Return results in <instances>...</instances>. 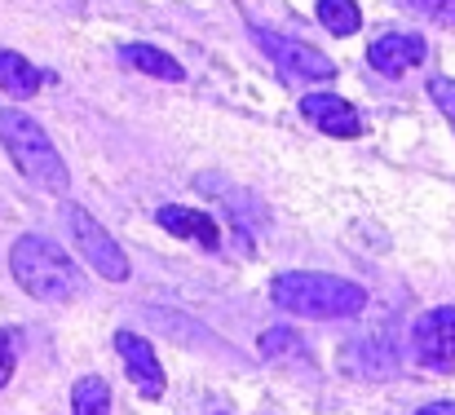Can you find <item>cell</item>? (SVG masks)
<instances>
[{"mask_svg": "<svg viewBox=\"0 0 455 415\" xmlns=\"http://www.w3.org/2000/svg\"><path fill=\"white\" fill-rule=\"evenodd\" d=\"M257 349H261L266 363H301L305 358V340L292 327H270V331H261Z\"/></svg>", "mask_w": 455, "mask_h": 415, "instance_id": "5bb4252c", "label": "cell"}, {"mask_svg": "<svg viewBox=\"0 0 455 415\" xmlns=\"http://www.w3.org/2000/svg\"><path fill=\"white\" fill-rule=\"evenodd\" d=\"M116 349H120L124 371H129V380L138 385V394L151 398V403L164 398V363H159L151 340L138 336V331H116Z\"/></svg>", "mask_w": 455, "mask_h": 415, "instance_id": "52a82bcc", "label": "cell"}, {"mask_svg": "<svg viewBox=\"0 0 455 415\" xmlns=\"http://www.w3.org/2000/svg\"><path fill=\"white\" fill-rule=\"evenodd\" d=\"M407 13L425 18V22H438V27H455V0H403Z\"/></svg>", "mask_w": 455, "mask_h": 415, "instance_id": "2e32d148", "label": "cell"}, {"mask_svg": "<svg viewBox=\"0 0 455 415\" xmlns=\"http://www.w3.org/2000/svg\"><path fill=\"white\" fill-rule=\"evenodd\" d=\"M13 380V345H9V336H0V389Z\"/></svg>", "mask_w": 455, "mask_h": 415, "instance_id": "ac0fdd59", "label": "cell"}, {"mask_svg": "<svg viewBox=\"0 0 455 415\" xmlns=\"http://www.w3.org/2000/svg\"><path fill=\"white\" fill-rule=\"evenodd\" d=\"M0 146H4V155L13 159V168H18L36 190H44V195H67L71 172H67V164H62L53 138H49L27 111H18V107H4V111H0Z\"/></svg>", "mask_w": 455, "mask_h": 415, "instance_id": "7a4b0ae2", "label": "cell"}, {"mask_svg": "<svg viewBox=\"0 0 455 415\" xmlns=\"http://www.w3.org/2000/svg\"><path fill=\"white\" fill-rule=\"evenodd\" d=\"M305 120L318 129V133H327V138H358L363 133V116L345 102V98H336V93H305L301 102Z\"/></svg>", "mask_w": 455, "mask_h": 415, "instance_id": "9c48e42d", "label": "cell"}, {"mask_svg": "<svg viewBox=\"0 0 455 415\" xmlns=\"http://www.w3.org/2000/svg\"><path fill=\"white\" fill-rule=\"evenodd\" d=\"M71 415H111V385L102 376H80L71 389Z\"/></svg>", "mask_w": 455, "mask_h": 415, "instance_id": "4fadbf2b", "label": "cell"}, {"mask_svg": "<svg viewBox=\"0 0 455 415\" xmlns=\"http://www.w3.org/2000/svg\"><path fill=\"white\" fill-rule=\"evenodd\" d=\"M120 58L133 67V71H142V76H155V80H186V71H181V62L177 58H168L164 49H155V44H124L120 49Z\"/></svg>", "mask_w": 455, "mask_h": 415, "instance_id": "7c38bea8", "label": "cell"}, {"mask_svg": "<svg viewBox=\"0 0 455 415\" xmlns=\"http://www.w3.org/2000/svg\"><path fill=\"white\" fill-rule=\"evenodd\" d=\"M9 275L18 278V287L44 305H62V300H76L80 296V270L76 261L49 243L44 235H22L13 248H9Z\"/></svg>", "mask_w": 455, "mask_h": 415, "instance_id": "3957f363", "label": "cell"}, {"mask_svg": "<svg viewBox=\"0 0 455 415\" xmlns=\"http://www.w3.org/2000/svg\"><path fill=\"white\" fill-rule=\"evenodd\" d=\"M367 62H371L380 76L398 80V76H407L411 67H420V62H425V40H420L416 31H389V36L371 40Z\"/></svg>", "mask_w": 455, "mask_h": 415, "instance_id": "ba28073f", "label": "cell"}, {"mask_svg": "<svg viewBox=\"0 0 455 415\" xmlns=\"http://www.w3.org/2000/svg\"><path fill=\"white\" fill-rule=\"evenodd\" d=\"M155 221H159L168 235H177V239H190V243H199V248H208V252L221 243V235H217V221H212L208 212H199V208L164 204V208L155 212Z\"/></svg>", "mask_w": 455, "mask_h": 415, "instance_id": "30bf717a", "label": "cell"}, {"mask_svg": "<svg viewBox=\"0 0 455 415\" xmlns=\"http://www.w3.org/2000/svg\"><path fill=\"white\" fill-rule=\"evenodd\" d=\"M62 217H67V230H71L76 252L89 261V270H93V275L107 278V283H124V278H129V257H124V248L111 239V230H107L89 208L67 204V208H62Z\"/></svg>", "mask_w": 455, "mask_h": 415, "instance_id": "277c9868", "label": "cell"}, {"mask_svg": "<svg viewBox=\"0 0 455 415\" xmlns=\"http://www.w3.org/2000/svg\"><path fill=\"white\" fill-rule=\"evenodd\" d=\"M429 98L438 102V111L451 120V129H455V80L451 76H434L429 80Z\"/></svg>", "mask_w": 455, "mask_h": 415, "instance_id": "e0dca14e", "label": "cell"}, {"mask_svg": "<svg viewBox=\"0 0 455 415\" xmlns=\"http://www.w3.org/2000/svg\"><path fill=\"white\" fill-rule=\"evenodd\" d=\"M270 300L283 309V314H297V318H354L367 309V291L349 278L336 275H314V270H288V275H275L270 283Z\"/></svg>", "mask_w": 455, "mask_h": 415, "instance_id": "6da1fadb", "label": "cell"}, {"mask_svg": "<svg viewBox=\"0 0 455 415\" xmlns=\"http://www.w3.org/2000/svg\"><path fill=\"white\" fill-rule=\"evenodd\" d=\"M416 415H455V403H429V407H420Z\"/></svg>", "mask_w": 455, "mask_h": 415, "instance_id": "d6986e66", "label": "cell"}, {"mask_svg": "<svg viewBox=\"0 0 455 415\" xmlns=\"http://www.w3.org/2000/svg\"><path fill=\"white\" fill-rule=\"evenodd\" d=\"M252 40L261 44V53L275 62V67H283L288 76H301V80H318V84H327V80H336V62L323 53V49H314V44H305V40H292V36H279V31H270V27H252Z\"/></svg>", "mask_w": 455, "mask_h": 415, "instance_id": "5b68a950", "label": "cell"}, {"mask_svg": "<svg viewBox=\"0 0 455 415\" xmlns=\"http://www.w3.org/2000/svg\"><path fill=\"white\" fill-rule=\"evenodd\" d=\"M411 354H416L420 367H429L438 376L455 371V309L451 305H438V309H429V314L416 318V327H411Z\"/></svg>", "mask_w": 455, "mask_h": 415, "instance_id": "8992f818", "label": "cell"}, {"mask_svg": "<svg viewBox=\"0 0 455 415\" xmlns=\"http://www.w3.org/2000/svg\"><path fill=\"white\" fill-rule=\"evenodd\" d=\"M40 84H44V71H40V67H31V62H27L22 53H13V49H0V89H4L9 98L27 102V98L40 93Z\"/></svg>", "mask_w": 455, "mask_h": 415, "instance_id": "8fae6325", "label": "cell"}, {"mask_svg": "<svg viewBox=\"0 0 455 415\" xmlns=\"http://www.w3.org/2000/svg\"><path fill=\"white\" fill-rule=\"evenodd\" d=\"M318 22L331 36H354L363 27V9L354 0H318Z\"/></svg>", "mask_w": 455, "mask_h": 415, "instance_id": "9a60e30c", "label": "cell"}]
</instances>
